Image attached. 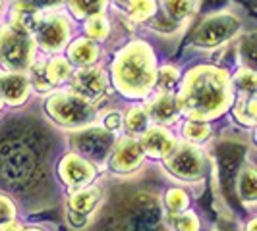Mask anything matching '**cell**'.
<instances>
[{"label": "cell", "instance_id": "1", "mask_svg": "<svg viewBox=\"0 0 257 231\" xmlns=\"http://www.w3.org/2000/svg\"><path fill=\"white\" fill-rule=\"evenodd\" d=\"M232 100V87L228 76L211 66L193 68L186 76L178 94V110L192 120H209L220 116Z\"/></svg>", "mask_w": 257, "mask_h": 231}, {"label": "cell", "instance_id": "2", "mask_svg": "<svg viewBox=\"0 0 257 231\" xmlns=\"http://www.w3.org/2000/svg\"><path fill=\"white\" fill-rule=\"evenodd\" d=\"M116 87L128 96H145L153 89L157 70L149 44L142 40L128 44L112 66Z\"/></svg>", "mask_w": 257, "mask_h": 231}, {"label": "cell", "instance_id": "3", "mask_svg": "<svg viewBox=\"0 0 257 231\" xmlns=\"http://www.w3.org/2000/svg\"><path fill=\"white\" fill-rule=\"evenodd\" d=\"M112 231H165V214L151 191H132L112 210Z\"/></svg>", "mask_w": 257, "mask_h": 231}, {"label": "cell", "instance_id": "4", "mask_svg": "<svg viewBox=\"0 0 257 231\" xmlns=\"http://www.w3.org/2000/svg\"><path fill=\"white\" fill-rule=\"evenodd\" d=\"M39 170L37 150L22 137L0 142V180L16 189H24L35 180Z\"/></svg>", "mask_w": 257, "mask_h": 231}, {"label": "cell", "instance_id": "5", "mask_svg": "<svg viewBox=\"0 0 257 231\" xmlns=\"http://www.w3.org/2000/svg\"><path fill=\"white\" fill-rule=\"evenodd\" d=\"M47 112L58 124L68 128H83L95 118L93 106L76 92H58L51 96L47 102Z\"/></svg>", "mask_w": 257, "mask_h": 231}, {"label": "cell", "instance_id": "6", "mask_svg": "<svg viewBox=\"0 0 257 231\" xmlns=\"http://www.w3.org/2000/svg\"><path fill=\"white\" fill-rule=\"evenodd\" d=\"M33 58V44L26 31L0 27V62L10 70H26Z\"/></svg>", "mask_w": 257, "mask_h": 231}, {"label": "cell", "instance_id": "7", "mask_svg": "<svg viewBox=\"0 0 257 231\" xmlns=\"http://www.w3.org/2000/svg\"><path fill=\"white\" fill-rule=\"evenodd\" d=\"M70 142L74 146V150L77 154H81L83 158H89V160H103L104 156L108 154V150L112 148L114 144V137L110 131L101 128H89V129H81L76 131Z\"/></svg>", "mask_w": 257, "mask_h": 231}, {"label": "cell", "instance_id": "8", "mask_svg": "<svg viewBox=\"0 0 257 231\" xmlns=\"http://www.w3.org/2000/svg\"><path fill=\"white\" fill-rule=\"evenodd\" d=\"M238 31V20L232 14H217L207 18L201 26L197 27L193 40L201 46H217L230 38Z\"/></svg>", "mask_w": 257, "mask_h": 231}, {"label": "cell", "instance_id": "9", "mask_svg": "<svg viewBox=\"0 0 257 231\" xmlns=\"http://www.w3.org/2000/svg\"><path fill=\"white\" fill-rule=\"evenodd\" d=\"M167 166L182 180H199L203 176V154L195 146L180 144L167 154Z\"/></svg>", "mask_w": 257, "mask_h": 231}, {"label": "cell", "instance_id": "10", "mask_svg": "<svg viewBox=\"0 0 257 231\" xmlns=\"http://www.w3.org/2000/svg\"><path fill=\"white\" fill-rule=\"evenodd\" d=\"M35 31H37L41 46L47 50H60L70 37V26L62 16H51L47 20L39 22Z\"/></svg>", "mask_w": 257, "mask_h": 231}, {"label": "cell", "instance_id": "11", "mask_svg": "<svg viewBox=\"0 0 257 231\" xmlns=\"http://www.w3.org/2000/svg\"><path fill=\"white\" fill-rule=\"evenodd\" d=\"M106 89V77L99 68H85L74 76V92L81 98L97 100Z\"/></svg>", "mask_w": 257, "mask_h": 231}, {"label": "cell", "instance_id": "12", "mask_svg": "<svg viewBox=\"0 0 257 231\" xmlns=\"http://www.w3.org/2000/svg\"><path fill=\"white\" fill-rule=\"evenodd\" d=\"M60 178L72 185V187H81V185H87L93 181L95 178V170L89 162L81 156H76V154H68L62 158L60 162Z\"/></svg>", "mask_w": 257, "mask_h": 231}, {"label": "cell", "instance_id": "13", "mask_svg": "<svg viewBox=\"0 0 257 231\" xmlns=\"http://www.w3.org/2000/svg\"><path fill=\"white\" fill-rule=\"evenodd\" d=\"M143 148L142 142L136 139H122L116 146L112 154V168L118 172H132L134 168H138L143 160Z\"/></svg>", "mask_w": 257, "mask_h": 231}, {"label": "cell", "instance_id": "14", "mask_svg": "<svg viewBox=\"0 0 257 231\" xmlns=\"http://www.w3.org/2000/svg\"><path fill=\"white\" fill-rule=\"evenodd\" d=\"M29 94V79L20 74L0 76V96L10 104L24 102Z\"/></svg>", "mask_w": 257, "mask_h": 231}, {"label": "cell", "instance_id": "15", "mask_svg": "<svg viewBox=\"0 0 257 231\" xmlns=\"http://www.w3.org/2000/svg\"><path fill=\"white\" fill-rule=\"evenodd\" d=\"M142 148L143 152L151 154V156H167L174 148V137L163 128L145 129Z\"/></svg>", "mask_w": 257, "mask_h": 231}, {"label": "cell", "instance_id": "16", "mask_svg": "<svg viewBox=\"0 0 257 231\" xmlns=\"http://www.w3.org/2000/svg\"><path fill=\"white\" fill-rule=\"evenodd\" d=\"M242 156H244V148H240V144H220L217 150V160H219L220 176L224 181H230L232 176L238 174L240 164H242Z\"/></svg>", "mask_w": 257, "mask_h": 231}, {"label": "cell", "instance_id": "17", "mask_svg": "<svg viewBox=\"0 0 257 231\" xmlns=\"http://www.w3.org/2000/svg\"><path fill=\"white\" fill-rule=\"evenodd\" d=\"M178 104L176 100L167 94V92H163V94H159L157 98H153L151 102H149V110H147V114L153 118L155 122H161V124H168V122H174V118L178 116Z\"/></svg>", "mask_w": 257, "mask_h": 231}, {"label": "cell", "instance_id": "18", "mask_svg": "<svg viewBox=\"0 0 257 231\" xmlns=\"http://www.w3.org/2000/svg\"><path fill=\"white\" fill-rule=\"evenodd\" d=\"M97 54H99V48H97V44L91 38H77L68 48V58L74 64L79 66H87L91 62H95Z\"/></svg>", "mask_w": 257, "mask_h": 231}, {"label": "cell", "instance_id": "19", "mask_svg": "<svg viewBox=\"0 0 257 231\" xmlns=\"http://www.w3.org/2000/svg\"><path fill=\"white\" fill-rule=\"evenodd\" d=\"M99 204V191L97 189H81L70 196V210L87 216L95 206Z\"/></svg>", "mask_w": 257, "mask_h": 231}, {"label": "cell", "instance_id": "20", "mask_svg": "<svg viewBox=\"0 0 257 231\" xmlns=\"http://www.w3.org/2000/svg\"><path fill=\"white\" fill-rule=\"evenodd\" d=\"M238 191H240V198L253 204L257 198V181H255V170L251 166H244L240 176H238Z\"/></svg>", "mask_w": 257, "mask_h": 231}, {"label": "cell", "instance_id": "21", "mask_svg": "<svg viewBox=\"0 0 257 231\" xmlns=\"http://www.w3.org/2000/svg\"><path fill=\"white\" fill-rule=\"evenodd\" d=\"M72 74V70H70V64L66 62L64 58H52L51 62L47 64V70H45V77H47V81L52 83V85H60V83H64L66 79L70 77Z\"/></svg>", "mask_w": 257, "mask_h": 231}, {"label": "cell", "instance_id": "22", "mask_svg": "<svg viewBox=\"0 0 257 231\" xmlns=\"http://www.w3.org/2000/svg\"><path fill=\"white\" fill-rule=\"evenodd\" d=\"M70 8L79 18H91L99 16L106 6V0H68Z\"/></svg>", "mask_w": 257, "mask_h": 231}, {"label": "cell", "instance_id": "23", "mask_svg": "<svg viewBox=\"0 0 257 231\" xmlns=\"http://www.w3.org/2000/svg\"><path fill=\"white\" fill-rule=\"evenodd\" d=\"M149 126V116L143 108H132L126 116V128L130 133H143Z\"/></svg>", "mask_w": 257, "mask_h": 231}, {"label": "cell", "instance_id": "24", "mask_svg": "<svg viewBox=\"0 0 257 231\" xmlns=\"http://www.w3.org/2000/svg\"><path fill=\"white\" fill-rule=\"evenodd\" d=\"M163 6L174 22H180L192 12L193 0H163Z\"/></svg>", "mask_w": 257, "mask_h": 231}, {"label": "cell", "instance_id": "25", "mask_svg": "<svg viewBox=\"0 0 257 231\" xmlns=\"http://www.w3.org/2000/svg\"><path fill=\"white\" fill-rule=\"evenodd\" d=\"M130 16L136 22H143L155 14V0H128Z\"/></svg>", "mask_w": 257, "mask_h": 231}, {"label": "cell", "instance_id": "26", "mask_svg": "<svg viewBox=\"0 0 257 231\" xmlns=\"http://www.w3.org/2000/svg\"><path fill=\"white\" fill-rule=\"evenodd\" d=\"M85 31H87V35L91 38H104L108 35V31H110V26H108L106 18L99 14V16H91L89 20H87Z\"/></svg>", "mask_w": 257, "mask_h": 231}, {"label": "cell", "instance_id": "27", "mask_svg": "<svg viewBox=\"0 0 257 231\" xmlns=\"http://www.w3.org/2000/svg\"><path fill=\"white\" fill-rule=\"evenodd\" d=\"M190 204V198H188V194L182 191V189H172V191H168L167 194V208L172 212V214H180L184 212L186 208Z\"/></svg>", "mask_w": 257, "mask_h": 231}, {"label": "cell", "instance_id": "28", "mask_svg": "<svg viewBox=\"0 0 257 231\" xmlns=\"http://www.w3.org/2000/svg\"><path fill=\"white\" fill-rule=\"evenodd\" d=\"M184 135L193 142H199L209 137V128L199 120H192L184 126Z\"/></svg>", "mask_w": 257, "mask_h": 231}, {"label": "cell", "instance_id": "29", "mask_svg": "<svg viewBox=\"0 0 257 231\" xmlns=\"http://www.w3.org/2000/svg\"><path fill=\"white\" fill-rule=\"evenodd\" d=\"M236 85H238V87H240L242 90H245V92L253 94V90H255V85H257L255 72H253V70H249V68H244V70H240V72L236 74Z\"/></svg>", "mask_w": 257, "mask_h": 231}, {"label": "cell", "instance_id": "30", "mask_svg": "<svg viewBox=\"0 0 257 231\" xmlns=\"http://www.w3.org/2000/svg\"><path fill=\"white\" fill-rule=\"evenodd\" d=\"M159 79H161V87L170 90L172 87H176V83L180 81V72L176 68H172V66H167V68L161 70Z\"/></svg>", "mask_w": 257, "mask_h": 231}, {"label": "cell", "instance_id": "31", "mask_svg": "<svg viewBox=\"0 0 257 231\" xmlns=\"http://www.w3.org/2000/svg\"><path fill=\"white\" fill-rule=\"evenodd\" d=\"M174 228L176 231H197L199 230V224H197V216L192 212H186V214H178L174 218Z\"/></svg>", "mask_w": 257, "mask_h": 231}, {"label": "cell", "instance_id": "32", "mask_svg": "<svg viewBox=\"0 0 257 231\" xmlns=\"http://www.w3.org/2000/svg\"><path fill=\"white\" fill-rule=\"evenodd\" d=\"M242 54H244L249 70H253V66H255V35H253V33L247 35V37L242 40Z\"/></svg>", "mask_w": 257, "mask_h": 231}, {"label": "cell", "instance_id": "33", "mask_svg": "<svg viewBox=\"0 0 257 231\" xmlns=\"http://www.w3.org/2000/svg\"><path fill=\"white\" fill-rule=\"evenodd\" d=\"M14 214H16V210H14V204L10 202V198L0 194V226L6 224V222H12Z\"/></svg>", "mask_w": 257, "mask_h": 231}, {"label": "cell", "instance_id": "34", "mask_svg": "<svg viewBox=\"0 0 257 231\" xmlns=\"http://www.w3.org/2000/svg\"><path fill=\"white\" fill-rule=\"evenodd\" d=\"M22 6H26L29 10H37V8H51V6H56L60 4L62 0H20Z\"/></svg>", "mask_w": 257, "mask_h": 231}, {"label": "cell", "instance_id": "35", "mask_svg": "<svg viewBox=\"0 0 257 231\" xmlns=\"http://www.w3.org/2000/svg\"><path fill=\"white\" fill-rule=\"evenodd\" d=\"M104 128H106V131H118L120 129V114H116V112H112V114L106 116V120H104Z\"/></svg>", "mask_w": 257, "mask_h": 231}, {"label": "cell", "instance_id": "36", "mask_svg": "<svg viewBox=\"0 0 257 231\" xmlns=\"http://www.w3.org/2000/svg\"><path fill=\"white\" fill-rule=\"evenodd\" d=\"M68 220L72 222V226H76V228H83L85 226V222H87V218L83 216V214H77V212H68Z\"/></svg>", "mask_w": 257, "mask_h": 231}, {"label": "cell", "instance_id": "37", "mask_svg": "<svg viewBox=\"0 0 257 231\" xmlns=\"http://www.w3.org/2000/svg\"><path fill=\"white\" fill-rule=\"evenodd\" d=\"M0 231H26V230L20 224H16V222H6V224L0 226Z\"/></svg>", "mask_w": 257, "mask_h": 231}, {"label": "cell", "instance_id": "38", "mask_svg": "<svg viewBox=\"0 0 257 231\" xmlns=\"http://www.w3.org/2000/svg\"><path fill=\"white\" fill-rule=\"evenodd\" d=\"M224 2H226V0H203L201 6L207 8V10H211V8H219V6H222Z\"/></svg>", "mask_w": 257, "mask_h": 231}, {"label": "cell", "instance_id": "39", "mask_svg": "<svg viewBox=\"0 0 257 231\" xmlns=\"http://www.w3.org/2000/svg\"><path fill=\"white\" fill-rule=\"evenodd\" d=\"M255 228H257V222L255 220H251V222H249V226H247V231H255Z\"/></svg>", "mask_w": 257, "mask_h": 231}, {"label": "cell", "instance_id": "40", "mask_svg": "<svg viewBox=\"0 0 257 231\" xmlns=\"http://www.w3.org/2000/svg\"><path fill=\"white\" fill-rule=\"evenodd\" d=\"M0 8H2V0H0Z\"/></svg>", "mask_w": 257, "mask_h": 231}, {"label": "cell", "instance_id": "41", "mask_svg": "<svg viewBox=\"0 0 257 231\" xmlns=\"http://www.w3.org/2000/svg\"><path fill=\"white\" fill-rule=\"evenodd\" d=\"M33 231H39V230H33Z\"/></svg>", "mask_w": 257, "mask_h": 231}]
</instances>
